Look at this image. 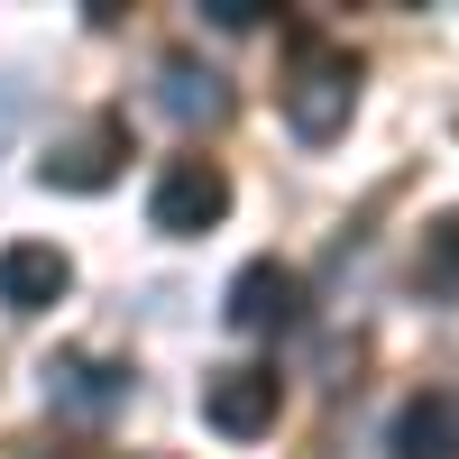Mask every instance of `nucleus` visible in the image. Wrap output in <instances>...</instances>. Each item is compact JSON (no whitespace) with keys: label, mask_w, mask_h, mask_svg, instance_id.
Segmentation results:
<instances>
[{"label":"nucleus","mask_w":459,"mask_h":459,"mask_svg":"<svg viewBox=\"0 0 459 459\" xmlns=\"http://www.w3.org/2000/svg\"><path fill=\"white\" fill-rule=\"evenodd\" d=\"M276 101H285V129H294V138L331 147L340 129H350V110H359V56H350V47H322V37H303L294 65H285V83H276Z\"/></svg>","instance_id":"obj_1"},{"label":"nucleus","mask_w":459,"mask_h":459,"mask_svg":"<svg viewBox=\"0 0 459 459\" xmlns=\"http://www.w3.org/2000/svg\"><path fill=\"white\" fill-rule=\"evenodd\" d=\"M221 212H230V175L212 157H175L147 194V230H166V239H203V230H221Z\"/></svg>","instance_id":"obj_2"},{"label":"nucleus","mask_w":459,"mask_h":459,"mask_svg":"<svg viewBox=\"0 0 459 459\" xmlns=\"http://www.w3.org/2000/svg\"><path fill=\"white\" fill-rule=\"evenodd\" d=\"M276 413H285V377H276V368H212V377H203V423H212L221 441L276 432Z\"/></svg>","instance_id":"obj_3"},{"label":"nucleus","mask_w":459,"mask_h":459,"mask_svg":"<svg viewBox=\"0 0 459 459\" xmlns=\"http://www.w3.org/2000/svg\"><path fill=\"white\" fill-rule=\"evenodd\" d=\"M120 166H129V120H110V110H101V120H83L74 138H56V147H47L37 184H47V194H101Z\"/></svg>","instance_id":"obj_4"},{"label":"nucleus","mask_w":459,"mask_h":459,"mask_svg":"<svg viewBox=\"0 0 459 459\" xmlns=\"http://www.w3.org/2000/svg\"><path fill=\"white\" fill-rule=\"evenodd\" d=\"M65 285H74V257L65 248H47V239H10V248H0V303H10L19 322L28 313H56Z\"/></svg>","instance_id":"obj_5"},{"label":"nucleus","mask_w":459,"mask_h":459,"mask_svg":"<svg viewBox=\"0 0 459 459\" xmlns=\"http://www.w3.org/2000/svg\"><path fill=\"white\" fill-rule=\"evenodd\" d=\"M386 450H395V459H459V395H450V386L404 395L395 423H386Z\"/></svg>","instance_id":"obj_6"},{"label":"nucleus","mask_w":459,"mask_h":459,"mask_svg":"<svg viewBox=\"0 0 459 459\" xmlns=\"http://www.w3.org/2000/svg\"><path fill=\"white\" fill-rule=\"evenodd\" d=\"M294 266H276V257H248L239 266V276H230V303H221V313H230V331H285L294 322Z\"/></svg>","instance_id":"obj_7"},{"label":"nucleus","mask_w":459,"mask_h":459,"mask_svg":"<svg viewBox=\"0 0 459 459\" xmlns=\"http://www.w3.org/2000/svg\"><path fill=\"white\" fill-rule=\"evenodd\" d=\"M157 110L184 120V129H212V120H230V83H221L203 56H166L157 65Z\"/></svg>","instance_id":"obj_8"},{"label":"nucleus","mask_w":459,"mask_h":459,"mask_svg":"<svg viewBox=\"0 0 459 459\" xmlns=\"http://www.w3.org/2000/svg\"><path fill=\"white\" fill-rule=\"evenodd\" d=\"M47 395L65 413H110L129 395V368H110V359H47Z\"/></svg>","instance_id":"obj_9"},{"label":"nucleus","mask_w":459,"mask_h":459,"mask_svg":"<svg viewBox=\"0 0 459 459\" xmlns=\"http://www.w3.org/2000/svg\"><path fill=\"white\" fill-rule=\"evenodd\" d=\"M413 285H423V303H459V212H441L423 230V248H413Z\"/></svg>","instance_id":"obj_10"},{"label":"nucleus","mask_w":459,"mask_h":459,"mask_svg":"<svg viewBox=\"0 0 459 459\" xmlns=\"http://www.w3.org/2000/svg\"><path fill=\"white\" fill-rule=\"evenodd\" d=\"M203 19H212V28H257L266 0H203Z\"/></svg>","instance_id":"obj_11"},{"label":"nucleus","mask_w":459,"mask_h":459,"mask_svg":"<svg viewBox=\"0 0 459 459\" xmlns=\"http://www.w3.org/2000/svg\"><path fill=\"white\" fill-rule=\"evenodd\" d=\"M19 110H28V92L10 83V74H0V147H10V138H19Z\"/></svg>","instance_id":"obj_12"}]
</instances>
